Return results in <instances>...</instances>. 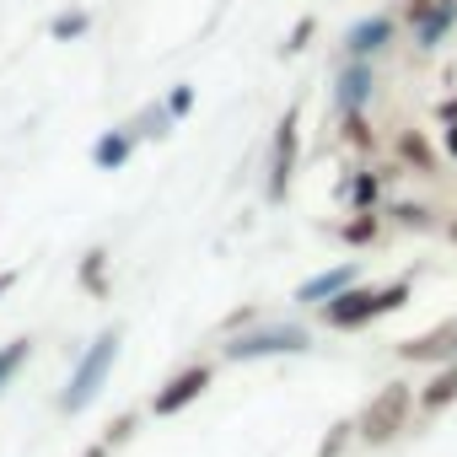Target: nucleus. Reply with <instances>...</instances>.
Segmentation results:
<instances>
[{"label":"nucleus","instance_id":"6","mask_svg":"<svg viewBox=\"0 0 457 457\" xmlns=\"http://www.w3.org/2000/svg\"><path fill=\"white\" fill-rule=\"evenodd\" d=\"M371 318H377V291H366V286H350V291L323 302V323L328 328H366Z\"/></svg>","mask_w":457,"mask_h":457},{"label":"nucleus","instance_id":"11","mask_svg":"<svg viewBox=\"0 0 457 457\" xmlns=\"http://www.w3.org/2000/svg\"><path fill=\"white\" fill-rule=\"evenodd\" d=\"M355 264H339V270H323V275H312V280H302L296 286V302L307 307V302H328V296H339V291H350L355 286Z\"/></svg>","mask_w":457,"mask_h":457},{"label":"nucleus","instance_id":"24","mask_svg":"<svg viewBox=\"0 0 457 457\" xmlns=\"http://www.w3.org/2000/svg\"><path fill=\"white\" fill-rule=\"evenodd\" d=\"M387 215H393L398 226H430V210H425V204H398V199H393Z\"/></svg>","mask_w":457,"mask_h":457},{"label":"nucleus","instance_id":"13","mask_svg":"<svg viewBox=\"0 0 457 457\" xmlns=\"http://www.w3.org/2000/svg\"><path fill=\"white\" fill-rule=\"evenodd\" d=\"M446 403H457V366H441V371L420 387V409H425V414H436V409H446Z\"/></svg>","mask_w":457,"mask_h":457},{"label":"nucleus","instance_id":"16","mask_svg":"<svg viewBox=\"0 0 457 457\" xmlns=\"http://www.w3.org/2000/svg\"><path fill=\"white\" fill-rule=\"evenodd\" d=\"M28 361H33V339H12L6 350H0V393L17 382V371H22Z\"/></svg>","mask_w":457,"mask_h":457},{"label":"nucleus","instance_id":"18","mask_svg":"<svg viewBox=\"0 0 457 457\" xmlns=\"http://www.w3.org/2000/svg\"><path fill=\"white\" fill-rule=\"evenodd\" d=\"M81 286H87L92 296H108V253H103V248H92V253L81 259Z\"/></svg>","mask_w":457,"mask_h":457},{"label":"nucleus","instance_id":"4","mask_svg":"<svg viewBox=\"0 0 457 457\" xmlns=\"http://www.w3.org/2000/svg\"><path fill=\"white\" fill-rule=\"evenodd\" d=\"M296 129H302V108L291 103L275 124V145H270V178H264V199L280 204L291 194V172H296Z\"/></svg>","mask_w":457,"mask_h":457},{"label":"nucleus","instance_id":"25","mask_svg":"<svg viewBox=\"0 0 457 457\" xmlns=\"http://www.w3.org/2000/svg\"><path fill=\"white\" fill-rule=\"evenodd\" d=\"M135 430H140V420H135V414H119V420L108 425V436H103V446H119V441H129Z\"/></svg>","mask_w":457,"mask_h":457},{"label":"nucleus","instance_id":"29","mask_svg":"<svg viewBox=\"0 0 457 457\" xmlns=\"http://www.w3.org/2000/svg\"><path fill=\"white\" fill-rule=\"evenodd\" d=\"M81 457H108V446H103V441H97V446H87V452H81Z\"/></svg>","mask_w":457,"mask_h":457},{"label":"nucleus","instance_id":"28","mask_svg":"<svg viewBox=\"0 0 457 457\" xmlns=\"http://www.w3.org/2000/svg\"><path fill=\"white\" fill-rule=\"evenodd\" d=\"M12 286H17V270H6V275H0V296H6Z\"/></svg>","mask_w":457,"mask_h":457},{"label":"nucleus","instance_id":"20","mask_svg":"<svg viewBox=\"0 0 457 457\" xmlns=\"http://www.w3.org/2000/svg\"><path fill=\"white\" fill-rule=\"evenodd\" d=\"M87 28H92V17H87V12H65V17H54V28H49V33H54L60 44H71V38H81Z\"/></svg>","mask_w":457,"mask_h":457},{"label":"nucleus","instance_id":"17","mask_svg":"<svg viewBox=\"0 0 457 457\" xmlns=\"http://www.w3.org/2000/svg\"><path fill=\"white\" fill-rule=\"evenodd\" d=\"M377 232H382V220H377L371 210H355V220H345V226H339V237H345L350 248H366V243H377Z\"/></svg>","mask_w":457,"mask_h":457},{"label":"nucleus","instance_id":"14","mask_svg":"<svg viewBox=\"0 0 457 457\" xmlns=\"http://www.w3.org/2000/svg\"><path fill=\"white\" fill-rule=\"evenodd\" d=\"M124 129H129L135 140H167V129H172V113L156 103V108H140V113H135Z\"/></svg>","mask_w":457,"mask_h":457},{"label":"nucleus","instance_id":"15","mask_svg":"<svg viewBox=\"0 0 457 457\" xmlns=\"http://www.w3.org/2000/svg\"><path fill=\"white\" fill-rule=\"evenodd\" d=\"M377 194H382V172H366V167H361V172H350V178H345V199H350L355 210H371V204H377Z\"/></svg>","mask_w":457,"mask_h":457},{"label":"nucleus","instance_id":"26","mask_svg":"<svg viewBox=\"0 0 457 457\" xmlns=\"http://www.w3.org/2000/svg\"><path fill=\"white\" fill-rule=\"evenodd\" d=\"M350 430H355L350 420H334V430H328V441H323V457H339V452H345V441H350Z\"/></svg>","mask_w":457,"mask_h":457},{"label":"nucleus","instance_id":"27","mask_svg":"<svg viewBox=\"0 0 457 457\" xmlns=\"http://www.w3.org/2000/svg\"><path fill=\"white\" fill-rule=\"evenodd\" d=\"M441 140H446V151L457 156V119H446V135H441Z\"/></svg>","mask_w":457,"mask_h":457},{"label":"nucleus","instance_id":"7","mask_svg":"<svg viewBox=\"0 0 457 457\" xmlns=\"http://www.w3.org/2000/svg\"><path fill=\"white\" fill-rule=\"evenodd\" d=\"M204 387H210V366H188V371H178V377L151 398V414H178V409H188Z\"/></svg>","mask_w":457,"mask_h":457},{"label":"nucleus","instance_id":"5","mask_svg":"<svg viewBox=\"0 0 457 457\" xmlns=\"http://www.w3.org/2000/svg\"><path fill=\"white\" fill-rule=\"evenodd\" d=\"M398 355L403 361H414V366H457V318H446V323H436L430 334H414V339H403L398 345Z\"/></svg>","mask_w":457,"mask_h":457},{"label":"nucleus","instance_id":"9","mask_svg":"<svg viewBox=\"0 0 457 457\" xmlns=\"http://www.w3.org/2000/svg\"><path fill=\"white\" fill-rule=\"evenodd\" d=\"M371 65L366 60H345V71H339V87H334V97H339V108L345 113H361L366 108V97H371Z\"/></svg>","mask_w":457,"mask_h":457},{"label":"nucleus","instance_id":"1","mask_svg":"<svg viewBox=\"0 0 457 457\" xmlns=\"http://www.w3.org/2000/svg\"><path fill=\"white\" fill-rule=\"evenodd\" d=\"M113 361H119V328H103L97 339H92V350L76 361V371H71V387L60 393V409L65 414H81L103 387H108V371H113Z\"/></svg>","mask_w":457,"mask_h":457},{"label":"nucleus","instance_id":"8","mask_svg":"<svg viewBox=\"0 0 457 457\" xmlns=\"http://www.w3.org/2000/svg\"><path fill=\"white\" fill-rule=\"evenodd\" d=\"M393 44V17H361L350 33H345V49H350V60H371L377 49H387Z\"/></svg>","mask_w":457,"mask_h":457},{"label":"nucleus","instance_id":"21","mask_svg":"<svg viewBox=\"0 0 457 457\" xmlns=\"http://www.w3.org/2000/svg\"><path fill=\"white\" fill-rule=\"evenodd\" d=\"M345 140L355 145V151H371L377 140H371V124L361 119V113H345Z\"/></svg>","mask_w":457,"mask_h":457},{"label":"nucleus","instance_id":"22","mask_svg":"<svg viewBox=\"0 0 457 457\" xmlns=\"http://www.w3.org/2000/svg\"><path fill=\"white\" fill-rule=\"evenodd\" d=\"M162 108H167V113H172V124H178V119H188V113H194V87H172V92H167V103H162Z\"/></svg>","mask_w":457,"mask_h":457},{"label":"nucleus","instance_id":"10","mask_svg":"<svg viewBox=\"0 0 457 457\" xmlns=\"http://www.w3.org/2000/svg\"><path fill=\"white\" fill-rule=\"evenodd\" d=\"M452 22H457V0H430V6L414 17V44L420 49H436L452 33Z\"/></svg>","mask_w":457,"mask_h":457},{"label":"nucleus","instance_id":"3","mask_svg":"<svg viewBox=\"0 0 457 457\" xmlns=\"http://www.w3.org/2000/svg\"><path fill=\"white\" fill-rule=\"evenodd\" d=\"M409 409H414V393L403 387V382H393V387H382L371 403H366V414L355 420V430H361V441H371V446H387L403 425H409Z\"/></svg>","mask_w":457,"mask_h":457},{"label":"nucleus","instance_id":"19","mask_svg":"<svg viewBox=\"0 0 457 457\" xmlns=\"http://www.w3.org/2000/svg\"><path fill=\"white\" fill-rule=\"evenodd\" d=\"M398 156H403V162H414L420 172H430V167H436V156H430V145H425L420 135H398Z\"/></svg>","mask_w":457,"mask_h":457},{"label":"nucleus","instance_id":"12","mask_svg":"<svg viewBox=\"0 0 457 457\" xmlns=\"http://www.w3.org/2000/svg\"><path fill=\"white\" fill-rule=\"evenodd\" d=\"M129 156H135V135H129V129H108V135L92 145V162H97L103 172H119Z\"/></svg>","mask_w":457,"mask_h":457},{"label":"nucleus","instance_id":"2","mask_svg":"<svg viewBox=\"0 0 457 457\" xmlns=\"http://www.w3.org/2000/svg\"><path fill=\"white\" fill-rule=\"evenodd\" d=\"M312 350V334L302 323H253L220 345L226 361H264V355H302Z\"/></svg>","mask_w":457,"mask_h":457},{"label":"nucleus","instance_id":"23","mask_svg":"<svg viewBox=\"0 0 457 457\" xmlns=\"http://www.w3.org/2000/svg\"><path fill=\"white\" fill-rule=\"evenodd\" d=\"M312 33H318V22H312V17H302V22H296V28H291V38H286V44H280V54H302V49H307V38H312Z\"/></svg>","mask_w":457,"mask_h":457}]
</instances>
